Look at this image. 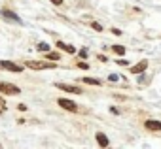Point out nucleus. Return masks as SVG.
<instances>
[{
	"mask_svg": "<svg viewBox=\"0 0 161 149\" xmlns=\"http://www.w3.org/2000/svg\"><path fill=\"white\" fill-rule=\"evenodd\" d=\"M25 66H27V68H31V70H53V68H57V66L53 64V60H51V62H40V60H27V62H25Z\"/></svg>",
	"mask_w": 161,
	"mask_h": 149,
	"instance_id": "f257e3e1",
	"label": "nucleus"
},
{
	"mask_svg": "<svg viewBox=\"0 0 161 149\" xmlns=\"http://www.w3.org/2000/svg\"><path fill=\"white\" fill-rule=\"evenodd\" d=\"M0 70H8V72H14V74H21L23 72V66L12 62V60H0Z\"/></svg>",
	"mask_w": 161,
	"mask_h": 149,
	"instance_id": "f03ea898",
	"label": "nucleus"
},
{
	"mask_svg": "<svg viewBox=\"0 0 161 149\" xmlns=\"http://www.w3.org/2000/svg\"><path fill=\"white\" fill-rule=\"evenodd\" d=\"M57 104H59L63 110L70 111V113H76V111H78V104H76V102H72V100H68V98H59V100H57Z\"/></svg>",
	"mask_w": 161,
	"mask_h": 149,
	"instance_id": "7ed1b4c3",
	"label": "nucleus"
},
{
	"mask_svg": "<svg viewBox=\"0 0 161 149\" xmlns=\"http://www.w3.org/2000/svg\"><path fill=\"white\" fill-rule=\"evenodd\" d=\"M0 93H4V95H19L21 89L14 83H0Z\"/></svg>",
	"mask_w": 161,
	"mask_h": 149,
	"instance_id": "20e7f679",
	"label": "nucleus"
},
{
	"mask_svg": "<svg viewBox=\"0 0 161 149\" xmlns=\"http://www.w3.org/2000/svg\"><path fill=\"white\" fill-rule=\"evenodd\" d=\"M57 89L64 91V93H72V95H82V89L76 87V85H68V83H55Z\"/></svg>",
	"mask_w": 161,
	"mask_h": 149,
	"instance_id": "39448f33",
	"label": "nucleus"
},
{
	"mask_svg": "<svg viewBox=\"0 0 161 149\" xmlns=\"http://www.w3.org/2000/svg\"><path fill=\"white\" fill-rule=\"evenodd\" d=\"M146 68H148V60L144 59V60L136 62L135 66H131V68H129V72H131V74H142V72H144Z\"/></svg>",
	"mask_w": 161,
	"mask_h": 149,
	"instance_id": "423d86ee",
	"label": "nucleus"
},
{
	"mask_svg": "<svg viewBox=\"0 0 161 149\" xmlns=\"http://www.w3.org/2000/svg\"><path fill=\"white\" fill-rule=\"evenodd\" d=\"M95 140H97V143H99L101 147H108V145H110V141H108V136H106L104 132H97Z\"/></svg>",
	"mask_w": 161,
	"mask_h": 149,
	"instance_id": "0eeeda50",
	"label": "nucleus"
},
{
	"mask_svg": "<svg viewBox=\"0 0 161 149\" xmlns=\"http://www.w3.org/2000/svg\"><path fill=\"white\" fill-rule=\"evenodd\" d=\"M144 126L152 132H157V130H161V121H146Z\"/></svg>",
	"mask_w": 161,
	"mask_h": 149,
	"instance_id": "6e6552de",
	"label": "nucleus"
},
{
	"mask_svg": "<svg viewBox=\"0 0 161 149\" xmlns=\"http://www.w3.org/2000/svg\"><path fill=\"white\" fill-rule=\"evenodd\" d=\"M57 47H59V49H63V51H66L68 55H74V53H76L74 45H70V44H64V42H57Z\"/></svg>",
	"mask_w": 161,
	"mask_h": 149,
	"instance_id": "1a4fd4ad",
	"label": "nucleus"
},
{
	"mask_svg": "<svg viewBox=\"0 0 161 149\" xmlns=\"http://www.w3.org/2000/svg\"><path fill=\"white\" fill-rule=\"evenodd\" d=\"M80 81H84V83H87V85H103V81L101 80H95V78H82V80H80Z\"/></svg>",
	"mask_w": 161,
	"mask_h": 149,
	"instance_id": "9d476101",
	"label": "nucleus"
},
{
	"mask_svg": "<svg viewBox=\"0 0 161 149\" xmlns=\"http://www.w3.org/2000/svg\"><path fill=\"white\" fill-rule=\"evenodd\" d=\"M2 15H4V17H10V19H14L15 23H21L19 15H15V13H14V12H10V10H4V12H2Z\"/></svg>",
	"mask_w": 161,
	"mask_h": 149,
	"instance_id": "9b49d317",
	"label": "nucleus"
},
{
	"mask_svg": "<svg viewBox=\"0 0 161 149\" xmlns=\"http://www.w3.org/2000/svg\"><path fill=\"white\" fill-rule=\"evenodd\" d=\"M112 51H114L116 55H119V57H121V55H125V51H127V49H125L123 45H112Z\"/></svg>",
	"mask_w": 161,
	"mask_h": 149,
	"instance_id": "f8f14e48",
	"label": "nucleus"
},
{
	"mask_svg": "<svg viewBox=\"0 0 161 149\" xmlns=\"http://www.w3.org/2000/svg\"><path fill=\"white\" fill-rule=\"evenodd\" d=\"M46 57H47V60H53V62H55V60H59V59H61V55H59V53H47V55H46Z\"/></svg>",
	"mask_w": 161,
	"mask_h": 149,
	"instance_id": "ddd939ff",
	"label": "nucleus"
},
{
	"mask_svg": "<svg viewBox=\"0 0 161 149\" xmlns=\"http://www.w3.org/2000/svg\"><path fill=\"white\" fill-rule=\"evenodd\" d=\"M76 68H80V70H89V64L86 62V60H82V62H78V66Z\"/></svg>",
	"mask_w": 161,
	"mask_h": 149,
	"instance_id": "4468645a",
	"label": "nucleus"
},
{
	"mask_svg": "<svg viewBox=\"0 0 161 149\" xmlns=\"http://www.w3.org/2000/svg\"><path fill=\"white\" fill-rule=\"evenodd\" d=\"M36 47H38L40 51H49V45H47V44H44V42H40V44H38Z\"/></svg>",
	"mask_w": 161,
	"mask_h": 149,
	"instance_id": "2eb2a0df",
	"label": "nucleus"
},
{
	"mask_svg": "<svg viewBox=\"0 0 161 149\" xmlns=\"http://www.w3.org/2000/svg\"><path fill=\"white\" fill-rule=\"evenodd\" d=\"M91 27H93L95 30H99V32L103 30V25H101V23H95V21H93V23H91Z\"/></svg>",
	"mask_w": 161,
	"mask_h": 149,
	"instance_id": "dca6fc26",
	"label": "nucleus"
},
{
	"mask_svg": "<svg viewBox=\"0 0 161 149\" xmlns=\"http://www.w3.org/2000/svg\"><path fill=\"white\" fill-rule=\"evenodd\" d=\"M80 57H82V59H87V49H86V47L80 49Z\"/></svg>",
	"mask_w": 161,
	"mask_h": 149,
	"instance_id": "f3484780",
	"label": "nucleus"
},
{
	"mask_svg": "<svg viewBox=\"0 0 161 149\" xmlns=\"http://www.w3.org/2000/svg\"><path fill=\"white\" fill-rule=\"evenodd\" d=\"M51 4H55V6H63V0H49Z\"/></svg>",
	"mask_w": 161,
	"mask_h": 149,
	"instance_id": "a211bd4d",
	"label": "nucleus"
},
{
	"mask_svg": "<svg viewBox=\"0 0 161 149\" xmlns=\"http://www.w3.org/2000/svg\"><path fill=\"white\" fill-rule=\"evenodd\" d=\"M112 34H116V36H119V34H121V30H119V28H114V27H112Z\"/></svg>",
	"mask_w": 161,
	"mask_h": 149,
	"instance_id": "6ab92c4d",
	"label": "nucleus"
},
{
	"mask_svg": "<svg viewBox=\"0 0 161 149\" xmlns=\"http://www.w3.org/2000/svg\"><path fill=\"white\" fill-rule=\"evenodd\" d=\"M17 110H19V111H27V106H25V104H19Z\"/></svg>",
	"mask_w": 161,
	"mask_h": 149,
	"instance_id": "aec40b11",
	"label": "nucleus"
},
{
	"mask_svg": "<svg viewBox=\"0 0 161 149\" xmlns=\"http://www.w3.org/2000/svg\"><path fill=\"white\" fill-rule=\"evenodd\" d=\"M108 80H110V81H118V76H116V74H110Z\"/></svg>",
	"mask_w": 161,
	"mask_h": 149,
	"instance_id": "412c9836",
	"label": "nucleus"
},
{
	"mask_svg": "<svg viewBox=\"0 0 161 149\" xmlns=\"http://www.w3.org/2000/svg\"><path fill=\"white\" fill-rule=\"evenodd\" d=\"M118 64H119V66H129V62H127V60H118Z\"/></svg>",
	"mask_w": 161,
	"mask_h": 149,
	"instance_id": "4be33fe9",
	"label": "nucleus"
},
{
	"mask_svg": "<svg viewBox=\"0 0 161 149\" xmlns=\"http://www.w3.org/2000/svg\"><path fill=\"white\" fill-rule=\"evenodd\" d=\"M99 60H101V62H106V60H108V59H106V57H104V55H99Z\"/></svg>",
	"mask_w": 161,
	"mask_h": 149,
	"instance_id": "5701e85b",
	"label": "nucleus"
},
{
	"mask_svg": "<svg viewBox=\"0 0 161 149\" xmlns=\"http://www.w3.org/2000/svg\"><path fill=\"white\" fill-rule=\"evenodd\" d=\"M2 111H4V110H2V106H0V115H2Z\"/></svg>",
	"mask_w": 161,
	"mask_h": 149,
	"instance_id": "b1692460",
	"label": "nucleus"
}]
</instances>
